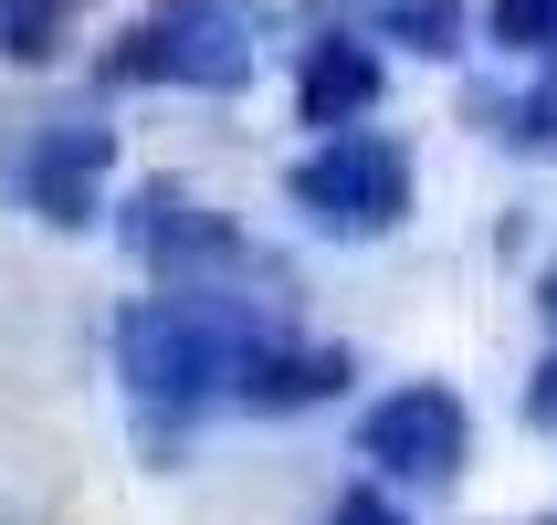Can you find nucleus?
<instances>
[{
	"label": "nucleus",
	"mask_w": 557,
	"mask_h": 525,
	"mask_svg": "<svg viewBox=\"0 0 557 525\" xmlns=\"http://www.w3.org/2000/svg\"><path fill=\"white\" fill-rule=\"evenodd\" d=\"M473 126H484L495 148H536V158H557V63H536L527 95H473Z\"/></svg>",
	"instance_id": "nucleus-9"
},
{
	"label": "nucleus",
	"mask_w": 557,
	"mask_h": 525,
	"mask_svg": "<svg viewBox=\"0 0 557 525\" xmlns=\"http://www.w3.org/2000/svg\"><path fill=\"white\" fill-rule=\"evenodd\" d=\"M527 421H536V432H547V441H557V358H547V368H536V378H527Z\"/></svg>",
	"instance_id": "nucleus-13"
},
{
	"label": "nucleus",
	"mask_w": 557,
	"mask_h": 525,
	"mask_svg": "<svg viewBox=\"0 0 557 525\" xmlns=\"http://www.w3.org/2000/svg\"><path fill=\"white\" fill-rule=\"evenodd\" d=\"M536 305H547V326H557V263H547V284H536Z\"/></svg>",
	"instance_id": "nucleus-15"
},
{
	"label": "nucleus",
	"mask_w": 557,
	"mask_h": 525,
	"mask_svg": "<svg viewBox=\"0 0 557 525\" xmlns=\"http://www.w3.org/2000/svg\"><path fill=\"white\" fill-rule=\"evenodd\" d=\"M0 525H11V515H0Z\"/></svg>",
	"instance_id": "nucleus-16"
},
{
	"label": "nucleus",
	"mask_w": 557,
	"mask_h": 525,
	"mask_svg": "<svg viewBox=\"0 0 557 525\" xmlns=\"http://www.w3.org/2000/svg\"><path fill=\"white\" fill-rule=\"evenodd\" d=\"M473 452V410L453 389H389L358 410V463L379 484H453Z\"/></svg>",
	"instance_id": "nucleus-5"
},
{
	"label": "nucleus",
	"mask_w": 557,
	"mask_h": 525,
	"mask_svg": "<svg viewBox=\"0 0 557 525\" xmlns=\"http://www.w3.org/2000/svg\"><path fill=\"white\" fill-rule=\"evenodd\" d=\"M326 525H400V504H389V495H347Z\"/></svg>",
	"instance_id": "nucleus-14"
},
{
	"label": "nucleus",
	"mask_w": 557,
	"mask_h": 525,
	"mask_svg": "<svg viewBox=\"0 0 557 525\" xmlns=\"http://www.w3.org/2000/svg\"><path fill=\"white\" fill-rule=\"evenodd\" d=\"M263 63V0H158L148 22L116 32L106 85H189V95H232Z\"/></svg>",
	"instance_id": "nucleus-2"
},
{
	"label": "nucleus",
	"mask_w": 557,
	"mask_h": 525,
	"mask_svg": "<svg viewBox=\"0 0 557 525\" xmlns=\"http://www.w3.org/2000/svg\"><path fill=\"white\" fill-rule=\"evenodd\" d=\"M347 389V347L326 337H295V326H274V337H252L243 378H232V400L243 410H315Z\"/></svg>",
	"instance_id": "nucleus-6"
},
{
	"label": "nucleus",
	"mask_w": 557,
	"mask_h": 525,
	"mask_svg": "<svg viewBox=\"0 0 557 525\" xmlns=\"http://www.w3.org/2000/svg\"><path fill=\"white\" fill-rule=\"evenodd\" d=\"M295 305H243V295H137V305L116 315V378L126 400H137V421H148V441L169 452L180 441V421H200L211 400H232V378H243L252 337H274Z\"/></svg>",
	"instance_id": "nucleus-1"
},
{
	"label": "nucleus",
	"mask_w": 557,
	"mask_h": 525,
	"mask_svg": "<svg viewBox=\"0 0 557 525\" xmlns=\"http://www.w3.org/2000/svg\"><path fill=\"white\" fill-rule=\"evenodd\" d=\"M379 105V53L358 42V32H326V42H306V63H295V116L306 126H358Z\"/></svg>",
	"instance_id": "nucleus-7"
},
{
	"label": "nucleus",
	"mask_w": 557,
	"mask_h": 525,
	"mask_svg": "<svg viewBox=\"0 0 557 525\" xmlns=\"http://www.w3.org/2000/svg\"><path fill=\"white\" fill-rule=\"evenodd\" d=\"M379 42H400V53H453L463 42V0H379Z\"/></svg>",
	"instance_id": "nucleus-11"
},
{
	"label": "nucleus",
	"mask_w": 557,
	"mask_h": 525,
	"mask_svg": "<svg viewBox=\"0 0 557 525\" xmlns=\"http://www.w3.org/2000/svg\"><path fill=\"white\" fill-rule=\"evenodd\" d=\"M484 22L516 63H557V0H484Z\"/></svg>",
	"instance_id": "nucleus-12"
},
{
	"label": "nucleus",
	"mask_w": 557,
	"mask_h": 525,
	"mask_svg": "<svg viewBox=\"0 0 557 525\" xmlns=\"http://www.w3.org/2000/svg\"><path fill=\"white\" fill-rule=\"evenodd\" d=\"M547 525H557V515H547Z\"/></svg>",
	"instance_id": "nucleus-17"
},
{
	"label": "nucleus",
	"mask_w": 557,
	"mask_h": 525,
	"mask_svg": "<svg viewBox=\"0 0 557 525\" xmlns=\"http://www.w3.org/2000/svg\"><path fill=\"white\" fill-rule=\"evenodd\" d=\"M74 22H85V0H0V53L11 63H53Z\"/></svg>",
	"instance_id": "nucleus-10"
},
{
	"label": "nucleus",
	"mask_w": 557,
	"mask_h": 525,
	"mask_svg": "<svg viewBox=\"0 0 557 525\" xmlns=\"http://www.w3.org/2000/svg\"><path fill=\"white\" fill-rule=\"evenodd\" d=\"M106 168H116V126H106V116H32L22 148H11L22 211H42L53 232H95V211H106Z\"/></svg>",
	"instance_id": "nucleus-4"
},
{
	"label": "nucleus",
	"mask_w": 557,
	"mask_h": 525,
	"mask_svg": "<svg viewBox=\"0 0 557 525\" xmlns=\"http://www.w3.org/2000/svg\"><path fill=\"white\" fill-rule=\"evenodd\" d=\"M284 200H295L315 232H337V242H379V232L410 221V148L379 137V126H337V137H315V148L295 158Z\"/></svg>",
	"instance_id": "nucleus-3"
},
{
	"label": "nucleus",
	"mask_w": 557,
	"mask_h": 525,
	"mask_svg": "<svg viewBox=\"0 0 557 525\" xmlns=\"http://www.w3.org/2000/svg\"><path fill=\"white\" fill-rule=\"evenodd\" d=\"M200 221H211V200H200V189H180V179H148V189H137V200L116 211V242H126V252H137V263L158 274V263H169V252H180L189 232H200Z\"/></svg>",
	"instance_id": "nucleus-8"
}]
</instances>
